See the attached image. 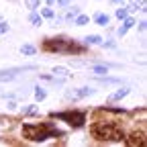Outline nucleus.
I'll return each instance as SVG.
<instances>
[{
  "instance_id": "nucleus-14",
  "label": "nucleus",
  "mask_w": 147,
  "mask_h": 147,
  "mask_svg": "<svg viewBox=\"0 0 147 147\" xmlns=\"http://www.w3.org/2000/svg\"><path fill=\"white\" fill-rule=\"evenodd\" d=\"M53 76H57V78H67V76H69V71H67L65 67L57 65V67H53Z\"/></svg>"
},
{
  "instance_id": "nucleus-26",
  "label": "nucleus",
  "mask_w": 147,
  "mask_h": 147,
  "mask_svg": "<svg viewBox=\"0 0 147 147\" xmlns=\"http://www.w3.org/2000/svg\"><path fill=\"white\" fill-rule=\"evenodd\" d=\"M55 2H57L61 8H67V4H69V0H55Z\"/></svg>"
},
{
  "instance_id": "nucleus-13",
  "label": "nucleus",
  "mask_w": 147,
  "mask_h": 147,
  "mask_svg": "<svg viewBox=\"0 0 147 147\" xmlns=\"http://www.w3.org/2000/svg\"><path fill=\"white\" fill-rule=\"evenodd\" d=\"M78 14H80V8L76 6V8H71V10H67V12H65V14L61 16V21H71V18H76Z\"/></svg>"
},
{
  "instance_id": "nucleus-16",
  "label": "nucleus",
  "mask_w": 147,
  "mask_h": 147,
  "mask_svg": "<svg viewBox=\"0 0 147 147\" xmlns=\"http://www.w3.org/2000/svg\"><path fill=\"white\" fill-rule=\"evenodd\" d=\"M88 23H90V18H88L86 14H78V16H76V25H78V27H84V25H88Z\"/></svg>"
},
{
  "instance_id": "nucleus-11",
  "label": "nucleus",
  "mask_w": 147,
  "mask_h": 147,
  "mask_svg": "<svg viewBox=\"0 0 147 147\" xmlns=\"http://www.w3.org/2000/svg\"><path fill=\"white\" fill-rule=\"evenodd\" d=\"M29 21H31V25L39 27V25L43 23V16H41V14H37L35 10H31V14H29Z\"/></svg>"
},
{
  "instance_id": "nucleus-6",
  "label": "nucleus",
  "mask_w": 147,
  "mask_h": 147,
  "mask_svg": "<svg viewBox=\"0 0 147 147\" xmlns=\"http://www.w3.org/2000/svg\"><path fill=\"white\" fill-rule=\"evenodd\" d=\"M33 65H25V67H14V69H4V71H0V82H10L18 71H23V69H31Z\"/></svg>"
},
{
  "instance_id": "nucleus-27",
  "label": "nucleus",
  "mask_w": 147,
  "mask_h": 147,
  "mask_svg": "<svg viewBox=\"0 0 147 147\" xmlns=\"http://www.w3.org/2000/svg\"><path fill=\"white\" fill-rule=\"evenodd\" d=\"M137 8H139V6H137V0H133V4H129L127 10H129V12H133V10H137Z\"/></svg>"
},
{
  "instance_id": "nucleus-24",
  "label": "nucleus",
  "mask_w": 147,
  "mask_h": 147,
  "mask_svg": "<svg viewBox=\"0 0 147 147\" xmlns=\"http://www.w3.org/2000/svg\"><path fill=\"white\" fill-rule=\"evenodd\" d=\"M8 33V23H0V35Z\"/></svg>"
},
{
  "instance_id": "nucleus-20",
  "label": "nucleus",
  "mask_w": 147,
  "mask_h": 147,
  "mask_svg": "<svg viewBox=\"0 0 147 147\" xmlns=\"http://www.w3.org/2000/svg\"><path fill=\"white\" fill-rule=\"evenodd\" d=\"M100 82H102V84H121V80H119V78H106V76H104Z\"/></svg>"
},
{
  "instance_id": "nucleus-23",
  "label": "nucleus",
  "mask_w": 147,
  "mask_h": 147,
  "mask_svg": "<svg viewBox=\"0 0 147 147\" xmlns=\"http://www.w3.org/2000/svg\"><path fill=\"white\" fill-rule=\"evenodd\" d=\"M23 113H25V115H37L39 110H37V106H29V108H25V110H23Z\"/></svg>"
},
{
  "instance_id": "nucleus-3",
  "label": "nucleus",
  "mask_w": 147,
  "mask_h": 147,
  "mask_svg": "<svg viewBox=\"0 0 147 147\" xmlns=\"http://www.w3.org/2000/svg\"><path fill=\"white\" fill-rule=\"evenodd\" d=\"M47 51L51 53H80L82 47L76 45L71 39H65V37H55V39H47L43 45Z\"/></svg>"
},
{
  "instance_id": "nucleus-25",
  "label": "nucleus",
  "mask_w": 147,
  "mask_h": 147,
  "mask_svg": "<svg viewBox=\"0 0 147 147\" xmlns=\"http://www.w3.org/2000/svg\"><path fill=\"white\" fill-rule=\"evenodd\" d=\"M100 45H104L106 49H115V47H117V43H115V41H106V43H100Z\"/></svg>"
},
{
  "instance_id": "nucleus-4",
  "label": "nucleus",
  "mask_w": 147,
  "mask_h": 147,
  "mask_svg": "<svg viewBox=\"0 0 147 147\" xmlns=\"http://www.w3.org/2000/svg\"><path fill=\"white\" fill-rule=\"evenodd\" d=\"M51 117H53V119H59V121H65V123L71 125V127H82L84 121H86V115H84V113H78V110H67V113H53Z\"/></svg>"
},
{
  "instance_id": "nucleus-7",
  "label": "nucleus",
  "mask_w": 147,
  "mask_h": 147,
  "mask_svg": "<svg viewBox=\"0 0 147 147\" xmlns=\"http://www.w3.org/2000/svg\"><path fill=\"white\" fill-rule=\"evenodd\" d=\"M135 25H137V21H135L133 16H129V14H127V16L123 18V27H119V37H123V35H125L129 29H131V27H135Z\"/></svg>"
},
{
  "instance_id": "nucleus-17",
  "label": "nucleus",
  "mask_w": 147,
  "mask_h": 147,
  "mask_svg": "<svg viewBox=\"0 0 147 147\" xmlns=\"http://www.w3.org/2000/svg\"><path fill=\"white\" fill-rule=\"evenodd\" d=\"M76 94H78V98H84V96L94 94V90H92V88H82V90H78V92H76Z\"/></svg>"
},
{
  "instance_id": "nucleus-19",
  "label": "nucleus",
  "mask_w": 147,
  "mask_h": 147,
  "mask_svg": "<svg viewBox=\"0 0 147 147\" xmlns=\"http://www.w3.org/2000/svg\"><path fill=\"white\" fill-rule=\"evenodd\" d=\"M45 96H47V92H45L43 88H35V98H37V100H43Z\"/></svg>"
},
{
  "instance_id": "nucleus-29",
  "label": "nucleus",
  "mask_w": 147,
  "mask_h": 147,
  "mask_svg": "<svg viewBox=\"0 0 147 147\" xmlns=\"http://www.w3.org/2000/svg\"><path fill=\"white\" fill-rule=\"evenodd\" d=\"M47 4H49V6H53V4H55V0H47Z\"/></svg>"
},
{
  "instance_id": "nucleus-8",
  "label": "nucleus",
  "mask_w": 147,
  "mask_h": 147,
  "mask_svg": "<svg viewBox=\"0 0 147 147\" xmlns=\"http://www.w3.org/2000/svg\"><path fill=\"white\" fill-rule=\"evenodd\" d=\"M129 92H131V88H123V90H117L115 94H110L108 96V102H119V100H123Z\"/></svg>"
},
{
  "instance_id": "nucleus-5",
  "label": "nucleus",
  "mask_w": 147,
  "mask_h": 147,
  "mask_svg": "<svg viewBox=\"0 0 147 147\" xmlns=\"http://www.w3.org/2000/svg\"><path fill=\"white\" fill-rule=\"evenodd\" d=\"M127 143L131 145V147H145V133H143V131L131 133V135H129V139H127Z\"/></svg>"
},
{
  "instance_id": "nucleus-9",
  "label": "nucleus",
  "mask_w": 147,
  "mask_h": 147,
  "mask_svg": "<svg viewBox=\"0 0 147 147\" xmlns=\"http://www.w3.org/2000/svg\"><path fill=\"white\" fill-rule=\"evenodd\" d=\"M108 21H110V16H108V14H102V12H96V14H94V23L100 25V27H106Z\"/></svg>"
},
{
  "instance_id": "nucleus-12",
  "label": "nucleus",
  "mask_w": 147,
  "mask_h": 147,
  "mask_svg": "<svg viewBox=\"0 0 147 147\" xmlns=\"http://www.w3.org/2000/svg\"><path fill=\"white\" fill-rule=\"evenodd\" d=\"M108 63H104V65H94V67H92V71H94L96 74V76H106V74H108Z\"/></svg>"
},
{
  "instance_id": "nucleus-18",
  "label": "nucleus",
  "mask_w": 147,
  "mask_h": 147,
  "mask_svg": "<svg viewBox=\"0 0 147 147\" xmlns=\"http://www.w3.org/2000/svg\"><path fill=\"white\" fill-rule=\"evenodd\" d=\"M27 6H29V10H37L41 6V0H27Z\"/></svg>"
},
{
  "instance_id": "nucleus-22",
  "label": "nucleus",
  "mask_w": 147,
  "mask_h": 147,
  "mask_svg": "<svg viewBox=\"0 0 147 147\" xmlns=\"http://www.w3.org/2000/svg\"><path fill=\"white\" fill-rule=\"evenodd\" d=\"M127 14H129V10H127V8H119V10H117V18H119V21H123Z\"/></svg>"
},
{
  "instance_id": "nucleus-28",
  "label": "nucleus",
  "mask_w": 147,
  "mask_h": 147,
  "mask_svg": "<svg viewBox=\"0 0 147 147\" xmlns=\"http://www.w3.org/2000/svg\"><path fill=\"white\" fill-rule=\"evenodd\" d=\"M113 2H115V4H123V2H125V0H113Z\"/></svg>"
},
{
  "instance_id": "nucleus-1",
  "label": "nucleus",
  "mask_w": 147,
  "mask_h": 147,
  "mask_svg": "<svg viewBox=\"0 0 147 147\" xmlns=\"http://www.w3.org/2000/svg\"><path fill=\"white\" fill-rule=\"evenodd\" d=\"M23 135L31 141H45L49 137H63V131H59V129H55V125L51 123H27L23 125Z\"/></svg>"
},
{
  "instance_id": "nucleus-21",
  "label": "nucleus",
  "mask_w": 147,
  "mask_h": 147,
  "mask_svg": "<svg viewBox=\"0 0 147 147\" xmlns=\"http://www.w3.org/2000/svg\"><path fill=\"white\" fill-rule=\"evenodd\" d=\"M41 16H43V18H53V10L47 6V8H43V10H41Z\"/></svg>"
},
{
  "instance_id": "nucleus-2",
  "label": "nucleus",
  "mask_w": 147,
  "mask_h": 147,
  "mask_svg": "<svg viewBox=\"0 0 147 147\" xmlns=\"http://www.w3.org/2000/svg\"><path fill=\"white\" fill-rule=\"evenodd\" d=\"M92 137L98 141H123L125 133L117 123H96L92 127Z\"/></svg>"
},
{
  "instance_id": "nucleus-10",
  "label": "nucleus",
  "mask_w": 147,
  "mask_h": 147,
  "mask_svg": "<svg viewBox=\"0 0 147 147\" xmlns=\"http://www.w3.org/2000/svg\"><path fill=\"white\" fill-rule=\"evenodd\" d=\"M84 43L86 45H100L102 43V37L100 35H88V37H84Z\"/></svg>"
},
{
  "instance_id": "nucleus-15",
  "label": "nucleus",
  "mask_w": 147,
  "mask_h": 147,
  "mask_svg": "<svg viewBox=\"0 0 147 147\" xmlns=\"http://www.w3.org/2000/svg\"><path fill=\"white\" fill-rule=\"evenodd\" d=\"M21 53H23V55H35L37 49H35V45H23V47H21Z\"/></svg>"
}]
</instances>
